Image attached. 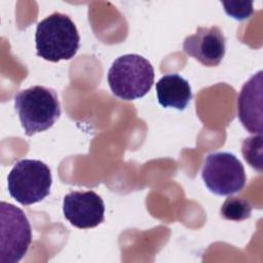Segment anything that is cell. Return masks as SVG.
<instances>
[{
  "instance_id": "cell-8",
  "label": "cell",
  "mask_w": 263,
  "mask_h": 263,
  "mask_svg": "<svg viewBox=\"0 0 263 263\" xmlns=\"http://www.w3.org/2000/svg\"><path fill=\"white\" fill-rule=\"evenodd\" d=\"M226 38L217 26L199 27L185 38L183 50L206 67L218 66L225 54Z\"/></svg>"
},
{
  "instance_id": "cell-2",
  "label": "cell",
  "mask_w": 263,
  "mask_h": 263,
  "mask_svg": "<svg viewBox=\"0 0 263 263\" xmlns=\"http://www.w3.org/2000/svg\"><path fill=\"white\" fill-rule=\"evenodd\" d=\"M14 108L28 137L48 129L61 116L55 90L42 85H35L16 93Z\"/></svg>"
},
{
  "instance_id": "cell-12",
  "label": "cell",
  "mask_w": 263,
  "mask_h": 263,
  "mask_svg": "<svg viewBox=\"0 0 263 263\" xmlns=\"http://www.w3.org/2000/svg\"><path fill=\"white\" fill-rule=\"evenodd\" d=\"M241 152L248 163L257 170L262 172V138L261 135L252 136L243 140L241 146Z\"/></svg>"
},
{
  "instance_id": "cell-5",
  "label": "cell",
  "mask_w": 263,
  "mask_h": 263,
  "mask_svg": "<svg viewBox=\"0 0 263 263\" xmlns=\"http://www.w3.org/2000/svg\"><path fill=\"white\" fill-rule=\"evenodd\" d=\"M0 263H17L27 254L32 242V228L20 208L1 201Z\"/></svg>"
},
{
  "instance_id": "cell-11",
  "label": "cell",
  "mask_w": 263,
  "mask_h": 263,
  "mask_svg": "<svg viewBox=\"0 0 263 263\" xmlns=\"http://www.w3.org/2000/svg\"><path fill=\"white\" fill-rule=\"evenodd\" d=\"M221 216L230 221H243L251 217L252 205L251 203L240 197H228L220 209Z\"/></svg>"
},
{
  "instance_id": "cell-10",
  "label": "cell",
  "mask_w": 263,
  "mask_h": 263,
  "mask_svg": "<svg viewBox=\"0 0 263 263\" xmlns=\"http://www.w3.org/2000/svg\"><path fill=\"white\" fill-rule=\"evenodd\" d=\"M158 103L164 108L184 110L192 99L189 82L179 74H166L156 83Z\"/></svg>"
},
{
  "instance_id": "cell-7",
  "label": "cell",
  "mask_w": 263,
  "mask_h": 263,
  "mask_svg": "<svg viewBox=\"0 0 263 263\" xmlns=\"http://www.w3.org/2000/svg\"><path fill=\"white\" fill-rule=\"evenodd\" d=\"M63 213L73 226L93 228L104 221L105 204L102 197L92 190L72 191L64 197Z\"/></svg>"
},
{
  "instance_id": "cell-1",
  "label": "cell",
  "mask_w": 263,
  "mask_h": 263,
  "mask_svg": "<svg viewBox=\"0 0 263 263\" xmlns=\"http://www.w3.org/2000/svg\"><path fill=\"white\" fill-rule=\"evenodd\" d=\"M35 42L38 57L57 63L74 58L79 49L80 36L70 16L53 12L38 23Z\"/></svg>"
},
{
  "instance_id": "cell-13",
  "label": "cell",
  "mask_w": 263,
  "mask_h": 263,
  "mask_svg": "<svg viewBox=\"0 0 263 263\" xmlns=\"http://www.w3.org/2000/svg\"><path fill=\"white\" fill-rule=\"evenodd\" d=\"M222 4L226 13L238 21L246 20L253 13L252 2H222Z\"/></svg>"
},
{
  "instance_id": "cell-4",
  "label": "cell",
  "mask_w": 263,
  "mask_h": 263,
  "mask_svg": "<svg viewBox=\"0 0 263 263\" xmlns=\"http://www.w3.org/2000/svg\"><path fill=\"white\" fill-rule=\"evenodd\" d=\"M52 183L49 167L37 159L17 161L7 176L10 196L23 205L43 200L50 192Z\"/></svg>"
},
{
  "instance_id": "cell-6",
  "label": "cell",
  "mask_w": 263,
  "mask_h": 263,
  "mask_svg": "<svg viewBox=\"0 0 263 263\" xmlns=\"http://www.w3.org/2000/svg\"><path fill=\"white\" fill-rule=\"evenodd\" d=\"M201 177L208 189L217 195L239 192L247 181L242 163L229 152L209 154L204 159Z\"/></svg>"
},
{
  "instance_id": "cell-9",
  "label": "cell",
  "mask_w": 263,
  "mask_h": 263,
  "mask_svg": "<svg viewBox=\"0 0 263 263\" xmlns=\"http://www.w3.org/2000/svg\"><path fill=\"white\" fill-rule=\"evenodd\" d=\"M237 116L252 134H262V71L254 74L241 87L237 98Z\"/></svg>"
},
{
  "instance_id": "cell-3",
  "label": "cell",
  "mask_w": 263,
  "mask_h": 263,
  "mask_svg": "<svg viewBox=\"0 0 263 263\" xmlns=\"http://www.w3.org/2000/svg\"><path fill=\"white\" fill-rule=\"evenodd\" d=\"M107 80L114 96L132 101L144 97L151 89L154 69L151 63L140 54H124L112 63Z\"/></svg>"
}]
</instances>
